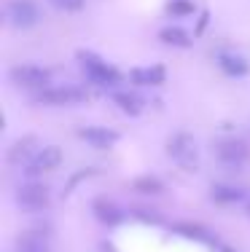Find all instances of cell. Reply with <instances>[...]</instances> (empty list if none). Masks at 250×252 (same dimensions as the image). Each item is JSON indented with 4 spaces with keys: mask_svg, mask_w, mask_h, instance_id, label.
<instances>
[{
    "mask_svg": "<svg viewBox=\"0 0 250 252\" xmlns=\"http://www.w3.org/2000/svg\"><path fill=\"white\" fill-rule=\"evenodd\" d=\"M248 212H250V204H248Z\"/></svg>",
    "mask_w": 250,
    "mask_h": 252,
    "instance_id": "22",
    "label": "cell"
},
{
    "mask_svg": "<svg viewBox=\"0 0 250 252\" xmlns=\"http://www.w3.org/2000/svg\"><path fill=\"white\" fill-rule=\"evenodd\" d=\"M92 212H94V218L100 220L103 225H121L124 220H127V212H124L121 207H118L116 201H110V199H94L92 204Z\"/></svg>",
    "mask_w": 250,
    "mask_h": 252,
    "instance_id": "11",
    "label": "cell"
},
{
    "mask_svg": "<svg viewBox=\"0 0 250 252\" xmlns=\"http://www.w3.org/2000/svg\"><path fill=\"white\" fill-rule=\"evenodd\" d=\"M51 5H54L57 11H65V14H75V11H81L83 5H86V0H49Z\"/></svg>",
    "mask_w": 250,
    "mask_h": 252,
    "instance_id": "21",
    "label": "cell"
},
{
    "mask_svg": "<svg viewBox=\"0 0 250 252\" xmlns=\"http://www.w3.org/2000/svg\"><path fill=\"white\" fill-rule=\"evenodd\" d=\"M78 137L86 145H92V148H110V145H116L118 142V131H113L108 129V126H97V124H86V126H81L78 129Z\"/></svg>",
    "mask_w": 250,
    "mask_h": 252,
    "instance_id": "10",
    "label": "cell"
},
{
    "mask_svg": "<svg viewBox=\"0 0 250 252\" xmlns=\"http://www.w3.org/2000/svg\"><path fill=\"white\" fill-rule=\"evenodd\" d=\"M129 81L135 86H162L167 81V70L162 64H145V67H135L129 73Z\"/></svg>",
    "mask_w": 250,
    "mask_h": 252,
    "instance_id": "14",
    "label": "cell"
},
{
    "mask_svg": "<svg viewBox=\"0 0 250 252\" xmlns=\"http://www.w3.org/2000/svg\"><path fill=\"white\" fill-rule=\"evenodd\" d=\"M33 99L38 105H46V107H70V105L86 102L89 94H86V89L73 86V83H51L43 92H35Z\"/></svg>",
    "mask_w": 250,
    "mask_h": 252,
    "instance_id": "2",
    "label": "cell"
},
{
    "mask_svg": "<svg viewBox=\"0 0 250 252\" xmlns=\"http://www.w3.org/2000/svg\"><path fill=\"white\" fill-rule=\"evenodd\" d=\"M178 233L186 239H196V242H205V244H213V236L207 231H202L199 225H178Z\"/></svg>",
    "mask_w": 250,
    "mask_h": 252,
    "instance_id": "19",
    "label": "cell"
},
{
    "mask_svg": "<svg viewBox=\"0 0 250 252\" xmlns=\"http://www.w3.org/2000/svg\"><path fill=\"white\" fill-rule=\"evenodd\" d=\"M110 99H113V105H116L124 116H132L135 118V116H140V113L145 110V99H143L138 92H129V89H113Z\"/></svg>",
    "mask_w": 250,
    "mask_h": 252,
    "instance_id": "12",
    "label": "cell"
},
{
    "mask_svg": "<svg viewBox=\"0 0 250 252\" xmlns=\"http://www.w3.org/2000/svg\"><path fill=\"white\" fill-rule=\"evenodd\" d=\"M210 199L215 204H223V207H231V204H240L248 199L245 188L240 185H231V183H215L210 188Z\"/></svg>",
    "mask_w": 250,
    "mask_h": 252,
    "instance_id": "16",
    "label": "cell"
},
{
    "mask_svg": "<svg viewBox=\"0 0 250 252\" xmlns=\"http://www.w3.org/2000/svg\"><path fill=\"white\" fill-rule=\"evenodd\" d=\"M159 40L167 46H172V49H188L194 38L188 35V30H183L178 25H167V27L159 30Z\"/></svg>",
    "mask_w": 250,
    "mask_h": 252,
    "instance_id": "17",
    "label": "cell"
},
{
    "mask_svg": "<svg viewBox=\"0 0 250 252\" xmlns=\"http://www.w3.org/2000/svg\"><path fill=\"white\" fill-rule=\"evenodd\" d=\"M3 14H5V25L14 30H30L40 22V8L35 0H8Z\"/></svg>",
    "mask_w": 250,
    "mask_h": 252,
    "instance_id": "4",
    "label": "cell"
},
{
    "mask_svg": "<svg viewBox=\"0 0 250 252\" xmlns=\"http://www.w3.org/2000/svg\"><path fill=\"white\" fill-rule=\"evenodd\" d=\"M135 188H138L140 193H162L164 185H162V180H156V177H138L135 180Z\"/></svg>",
    "mask_w": 250,
    "mask_h": 252,
    "instance_id": "20",
    "label": "cell"
},
{
    "mask_svg": "<svg viewBox=\"0 0 250 252\" xmlns=\"http://www.w3.org/2000/svg\"><path fill=\"white\" fill-rule=\"evenodd\" d=\"M215 158L221 161L229 169H240V166L248 164L250 158V148L237 137H223V140L215 142Z\"/></svg>",
    "mask_w": 250,
    "mask_h": 252,
    "instance_id": "7",
    "label": "cell"
},
{
    "mask_svg": "<svg viewBox=\"0 0 250 252\" xmlns=\"http://www.w3.org/2000/svg\"><path fill=\"white\" fill-rule=\"evenodd\" d=\"M43 145H38L35 137H22V140L14 142V148L8 151V164L11 166H27L33 161V156L40 151Z\"/></svg>",
    "mask_w": 250,
    "mask_h": 252,
    "instance_id": "13",
    "label": "cell"
},
{
    "mask_svg": "<svg viewBox=\"0 0 250 252\" xmlns=\"http://www.w3.org/2000/svg\"><path fill=\"white\" fill-rule=\"evenodd\" d=\"M59 164H62V151L57 145H43L33 156V161L25 166V175H27V180H38L46 172H54Z\"/></svg>",
    "mask_w": 250,
    "mask_h": 252,
    "instance_id": "8",
    "label": "cell"
},
{
    "mask_svg": "<svg viewBox=\"0 0 250 252\" xmlns=\"http://www.w3.org/2000/svg\"><path fill=\"white\" fill-rule=\"evenodd\" d=\"M215 64H218V70H221L223 75H229V78H245L250 73L248 59L242 57V54H237V51H229V49L215 54Z\"/></svg>",
    "mask_w": 250,
    "mask_h": 252,
    "instance_id": "9",
    "label": "cell"
},
{
    "mask_svg": "<svg viewBox=\"0 0 250 252\" xmlns=\"http://www.w3.org/2000/svg\"><path fill=\"white\" fill-rule=\"evenodd\" d=\"M167 14L172 19H188V16L196 14V3L194 0H170L167 3Z\"/></svg>",
    "mask_w": 250,
    "mask_h": 252,
    "instance_id": "18",
    "label": "cell"
},
{
    "mask_svg": "<svg viewBox=\"0 0 250 252\" xmlns=\"http://www.w3.org/2000/svg\"><path fill=\"white\" fill-rule=\"evenodd\" d=\"M8 78L22 89L30 92H43L46 86H51V70L40 67V64H16L8 70Z\"/></svg>",
    "mask_w": 250,
    "mask_h": 252,
    "instance_id": "6",
    "label": "cell"
},
{
    "mask_svg": "<svg viewBox=\"0 0 250 252\" xmlns=\"http://www.w3.org/2000/svg\"><path fill=\"white\" fill-rule=\"evenodd\" d=\"M14 252H51V242L43 231H27L16 236Z\"/></svg>",
    "mask_w": 250,
    "mask_h": 252,
    "instance_id": "15",
    "label": "cell"
},
{
    "mask_svg": "<svg viewBox=\"0 0 250 252\" xmlns=\"http://www.w3.org/2000/svg\"><path fill=\"white\" fill-rule=\"evenodd\" d=\"M167 156L178 166H183V169H196V164H199V145H196V140L188 131H178L167 142Z\"/></svg>",
    "mask_w": 250,
    "mask_h": 252,
    "instance_id": "3",
    "label": "cell"
},
{
    "mask_svg": "<svg viewBox=\"0 0 250 252\" xmlns=\"http://www.w3.org/2000/svg\"><path fill=\"white\" fill-rule=\"evenodd\" d=\"M75 59H78V67H81V73L86 75V81L89 83H94V86H100V89H118V83L124 81V75L118 73L116 67L108 62V59H103L100 54H94V51H78L75 54Z\"/></svg>",
    "mask_w": 250,
    "mask_h": 252,
    "instance_id": "1",
    "label": "cell"
},
{
    "mask_svg": "<svg viewBox=\"0 0 250 252\" xmlns=\"http://www.w3.org/2000/svg\"><path fill=\"white\" fill-rule=\"evenodd\" d=\"M14 199L22 209H27V212H40V209L49 207L51 190H49V185H43L40 180H27V183H22L19 188H16Z\"/></svg>",
    "mask_w": 250,
    "mask_h": 252,
    "instance_id": "5",
    "label": "cell"
}]
</instances>
